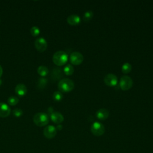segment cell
Instances as JSON below:
<instances>
[{"label": "cell", "instance_id": "obj_1", "mask_svg": "<svg viewBox=\"0 0 153 153\" xmlns=\"http://www.w3.org/2000/svg\"><path fill=\"white\" fill-rule=\"evenodd\" d=\"M68 56L64 51L56 52L53 56V61L55 65L61 67L64 65L68 61Z\"/></svg>", "mask_w": 153, "mask_h": 153}, {"label": "cell", "instance_id": "obj_2", "mask_svg": "<svg viewBox=\"0 0 153 153\" xmlns=\"http://www.w3.org/2000/svg\"><path fill=\"white\" fill-rule=\"evenodd\" d=\"M74 88V83L69 78H64L58 83V89L62 92H70Z\"/></svg>", "mask_w": 153, "mask_h": 153}, {"label": "cell", "instance_id": "obj_3", "mask_svg": "<svg viewBox=\"0 0 153 153\" xmlns=\"http://www.w3.org/2000/svg\"><path fill=\"white\" fill-rule=\"evenodd\" d=\"M33 120L34 123L39 127L44 126L47 125L49 122L48 116L47 114L44 113H37L34 116Z\"/></svg>", "mask_w": 153, "mask_h": 153}, {"label": "cell", "instance_id": "obj_4", "mask_svg": "<svg viewBox=\"0 0 153 153\" xmlns=\"http://www.w3.org/2000/svg\"><path fill=\"white\" fill-rule=\"evenodd\" d=\"M133 86V80L129 76H123L120 78V87L123 91L128 90L132 88Z\"/></svg>", "mask_w": 153, "mask_h": 153}, {"label": "cell", "instance_id": "obj_5", "mask_svg": "<svg viewBox=\"0 0 153 153\" xmlns=\"http://www.w3.org/2000/svg\"><path fill=\"white\" fill-rule=\"evenodd\" d=\"M91 132L94 135L100 136L105 132L104 126L100 123L94 122L91 126Z\"/></svg>", "mask_w": 153, "mask_h": 153}, {"label": "cell", "instance_id": "obj_6", "mask_svg": "<svg viewBox=\"0 0 153 153\" xmlns=\"http://www.w3.org/2000/svg\"><path fill=\"white\" fill-rule=\"evenodd\" d=\"M70 59L72 64L74 65H79L83 62L84 57L80 52H75L71 54Z\"/></svg>", "mask_w": 153, "mask_h": 153}, {"label": "cell", "instance_id": "obj_7", "mask_svg": "<svg viewBox=\"0 0 153 153\" xmlns=\"http://www.w3.org/2000/svg\"><path fill=\"white\" fill-rule=\"evenodd\" d=\"M35 46L38 52H43L47 47V42L44 38L40 37L35 40Z\"/></svg>", "mask_w": 153, "mask_h": 153}, {"label": "cell", "instance_id": "obj_8", "mask_svg": "<svg viewBox=\"0 0 153 153\" xmlns=\"http://www.w3.org/2000/svg\"><path fill=\"white\" fill-rule=\"evenodd\" d=\"M104 82L107 86L110 87H114L117 85L118 78L116 75L113 74H109L105 77Z\"/></svg>", "mask_w": 153, "mask_h": 153}, {"label": "cell", "instance_id": "obj_9", "mask_svg": "<svg viewBox=\"0 0 153 153\" xmlns=\"http://www.w3.org/2000/svg\"><path fill=\"white\" fill-rule=\"evenodd\" d=\"M56 133V128L53 126H48L44 130V135L48 139H52L55 138Z\"/></svg>", "mask_w": 153, "mask_h": 153}, {"label": "cell", "instance_id": "obj_10", "mask_svg": "<svg viewBox=\"0 0 153 153\" xmlns=\"http://www.w3.org/2000/svg\"><path fill=\"white\" fill-rule=\"evenodd\" d=\"M11 112L9 106L3 102L0 103V117L4 118L8 117Z\"/></svg>", "mask_w": 153, "mask_h": 153}, {"label": "cell", "instance_id": "obj_11", "mask_svg": "<svg viewBox=\"0 0 153 153\" xmlns=\"http://www.w3.org/2000/svg\"><path fill=\"white\" fill-rule=\"evenodd\" d=\"M110 115V112L106 108H102L96 112V117L100 120H106Z\"/></svg>", "mask_w": 153, "mask_h": 153}, {"label": "cell", "instance_id": "obj_12", "mask_svg": "<svg viewBox=\"0 0 153 153\" xmlns=\"http://www.w3.org/2000/svg\"><path fill=\"white\" fill-rule=\"evenodd\" d=\"M50 119L56 124H60L64 122V117L62 114L59 112H53L50 115Z\"/></svg>", "mask_w": 153, "mask_h": 153}, {"label": "cell", "instance_id": "obj_13", "mask_svg": "<svg viewBox=\"0 0 153 153\" xmlns=\"http://www.w3.org/2000/svg\"><path fill=\"white\" fill-rule=\"evenodd\" d=\"M81 22L80 16L76 15H71L67 18V22L71 25H77Z\"/></svg>", "mask_w": 153, "mask_h": 153}, {"label": "cell", "instance_id": "obj_14", "mask_svg": "<svg viewBox=\"0 0 153 153\" xmlns=\"http://www.w3.org/2000/svg\"><path fill=\"white\" fill-rule=\"evenodd\" d=\"M15 92L18 95L20 96H23L27 93V88L25 84H19L15 88Z\"/></svg>", "mask_w": 153, "mask_h": 153}, {"label": "cell", "instance_id": "obj_15", "mask_svg": "<svg viewBox=\"0 0 153 153\" xmlns=\"http://www.w3.org/2000/svg\"><path fill=\"white\" fill-rule=\"evenodd\" d=\"M37 72L40 76L45 77L48 73V69L45 66H40L37 69Z\"/></svg>", "mask_w": 153, "mask_h": 153}, {"label": "cell", "instance_id": "obj_16", "mask_svg": "<svg viewBox=\"0 0 153 153\" xmlns=\"http://www.w3.org/2000/svg\"><path fill=\"white\" fill-rule=\"evenodd\" d=\"M52 75H53V77L55 78L56 80L57 79H59L61 78L62 76V71L61 70V69L59 68H55L53 70V71H52Z\"/></svg>", "mask_w": 153, "mask_h": 153}, {"label": "cell", "instance_id": "obj_17", "mask_svg": "<svg viewBox=\"0 0 153 153\" xmlns=\"http://www.w3.org/2000/svg\"><path fill=\"white\" fill-rule=\"evenodd\" d=\"M64 72L67 75H71L74 72V68L71 65H67L64 69Z\"/></svg>", "mask_w": 153, "mask_h": 153}, {"label": "cell", "instance_id": "obj_18", "mask_svg": "<svg viewBox=\"0 0 153 153\" xmlns=\"http://www.w3.org/2000/svg\"><path fill=\"white\" fill-rule=\"evenodd\" d=\"M19 99L16 97V96H10L8 98V100H7V102H8V104L10 105H12V106H14V105H17L18 103H19Z\"/></svg>", "mask_w": 153, "mask_h": 153}, {"label": "cell", "instance_id": "obj_19", "mask_svg": "<svg viewBox=\"0 0 153 153\" xmlns=\"http://www.w3.org/2000/svg\"><path fill=\"white\" fill-rule=\"evenodd\" d=\"M122 70L124 74H128L132 70V65L129 63H125L123 65Z\"/></svg>", "mask_w": 153, "mask_h": 153}, {"label": "cell", "instance_id": "obj_20", "mask_svg": "<svg viewBox=\"0 0 153 153\" xmlns=\"http://www.w3.org/2000/svg\"><path fill=\"white\" fill-rule=\"evenodd\" d=\"M47 80L46 78H41L38 81V87L39 89H43L47 86Z\"/></svg>", "mask_w": 153, "mask_h": 153}, {"label": "cell", "instance_id": "obj_21", "mask_svg": "<svg viewBox=\"0 0 153 153\" xmlns=\"http://www.w3.org/2000/svg\"><path fill=\"white\" fill-rule=\"evenodd\" d=\"M93 13L91 11H87L86 12L84 16H83V19L85 22H89L93 18Z\"/></svg>", "mask_w": 153, "mask_h": 153}, {"label": "cell", "instance_id": "obj_22", "mask_svg": "<svg viewBox=\"0 0 153 153\" xmlns=\"http://www.w3.org/2000/svg\"><path fill=\"white\" fill-rule=\"evenodd\" d=\"M53 98L56 101H61L63 99V94L59 91H56L53 93Z\"/></svg>", "mask_w": 153, "mask_h": 153}, {"label": "cell", "instance_id": "obj_23", "mask_svg": "<svg viewBox=\"0 0 153 153\" xmlns=\"http://www.w3.org/2000/svg\"><path fill=\"white\" fill-rule=\"evenodd\" d=\"M30 32H31V34L32 36L36 37V36H38L40 34V28L37 26H32L31 28Z\"/></svg>", "mask_w": 153, "mask_h": 153}, {"label": "cell", "instance_id": "obj_24", "mask_svg": "<svg viewBox=\"0 0 153 153\" xmlns=\"http://www.w3.org/2000/svg\"><path fill=\"white\" fill-rule=\"evenodd\" d=\"M23 111L20 109V108H15L13 111V115L15 116H16V117H20L22 114H23Z\"/></svg>", "mask_w": 153, "mask_h": 153}, {"label": "cell", "instance_id": "obj_25", "mask_svg": "<svg viewBox=\"0 0 153 153\" xmlns=\"http://www.w3.org/2000/svg\"><path fill=\"white\" fill-rule=\"evenodd\" d=\"M3 68H2V67L0 65V77H1L2 74H3Z\"/></svg>", "mask_w": 153, "mask_h": 153}, {"label": "cell", "instance_id": "obj_26", "mask_svg": "<svg viewBox=\"0 0 153 153\" xmlns=\"http://www.w3.org/2000/svg\"><path fill=\"white\" fill-rule=\"evenodd\" d=\"M57 129L58 130H61L62 129V126L61 125V124H59L58 126H57Z\"/></svg>", "mask_w": 153, "mask_h": 153}, {"label": "cell", "instance_id": "obj_27", "mask_svg": "<svg viewBox=\"0 0 153 153\" xmlns=\"http://www.w3.org/2000/svg\"><path fill=\"white\" fill-rule=\"evenodd\" d=\"M1 80H0V85H1Z\"/></svg>", "mask_w": 153, "mask_h": 153}]
</instances>
